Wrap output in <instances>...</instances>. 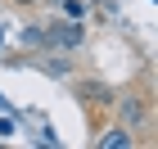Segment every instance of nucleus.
I'll use <instances>...</instances> for the list:
<instances>
[{"label": "nucleus", "mask_w": 158, "mask_h": 149, "mask_svg": "<svg viewBox=\"0 0 158 149\" xmlns=\"http://www.w3.org/2000/svg\"><path fill=\"white\" fill-rule=\"evenodd\" d=\"M81 18H68V23H50L45 32H41V41L45 45H59V50H73V45H81Z\"/></svg>", "instance_id": "nucleus-1"}, {"label": "nucleus", "mask_w": 158, "mask_h": 149, "mask_svg": "<svg viewBox=\"0 0 158 149\" xmlns=\"http://www.w3.org/2000/svg\"><path fill=\"white\" fill-rule=\"evenodd\" d=\"M131 126H113V131H104L99 136V149H131Z\"/></svg>", "instance_id": "nucleus-2"}, {"label": "nucleus", "mask_w": 158, "mask_h": 149, "mask_svg": "<svg viewBox=\"0 0 158 149\" xmlns=\"http://www.w3.org/2000/svg\"><path fill=\"white\" fill-rule=\"evenodd\" d=\"M122 122H127V126H140V122H145V104H140L135 95L122 99Z\"/></svg>", "instance_id": "nucleus-3"}, {"label": "nucleus", "mask_w": 158, "mask_h": 149, "mask_svg": "<svg viewBox=\"0 0 158 149\" xmlns=\"http://www.w3.org/2000/svg\"><path fill=\"white\" fill-rule=\"evenodd\" d=\"M59 9L68 14V18H86V5H81V0H59Z\"/></svg>", "instance_id": "nucleus-4"}, {"label": "nucleus", "mask_w": 158, "mask_h": 149, "mask_svg": "<svg viewBox=\"0 0 158 149\" xmlns=\"http://www.w3.org/2000/svg\"><path fill=\"white\" fill-rule=\"evenodd\" d=\"M14 5H36V0H14Z\"/></svg>", "instance_id": "nucleus-5"}]
</instances>
